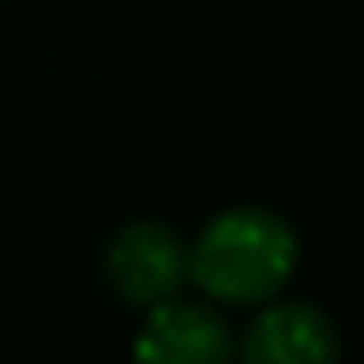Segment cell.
I'll use <instances>...</instances> for the list:
<instances>
[{
  "label": "cell",
  "instance_id": "1",
  "mask_svg": "<svg viewBox=\"0 0 364 364\" xmlns=\"http://www.w3.org/2000/svg\"><path fill=\"white\" fill-rule=\"evenodd\" d=\"M189 272L198 277L208 295L226 304H254L267 300L295 267V235L282 217L258 213V208H235L217 217L194 245Z\"/></svg>",
  "mask_w": 364,
  "mask_h": 364
},
{
  "label": "cell",
  "instance_id": "2",
  "mask_svg": "<svg viewBox=\"0 0 364 364\" xmlns=\"http://www.w3.org/2000/svg\"><path fill=\"white\" fill-rule=\"evenodd\" d=\"M107 272L116 291L134 304H161L185 282V249L157 222H129L111 240Z\"/></svg>",
  "mask_w": 364,
  "mask_h": 364
},
{
  "label": "cell",
  "instance_id": "3",
  "mask_svg": "<svg viewBox=\"0 0 364 364\" xmlns=\"http://www.w3.org/2000/svg\"><path fill=\"white\" fill-rule=\"evenodd\" d=\"M139 364H231V332L198 304L161 300L134 341Z\"/></svg>",
  "mask_w": 364,
  "mask_h": 364
},
{
  "label": "cell",
  "instance_id": "4",
  "mask_svg": "<svg viewBox=\"0 0 364 364\" xmlns=\"http://www.w3.org/2000/svg\"><path fill=\"white\" fill-rule=\"evenodd\" d=\"M245 364H337V332L309 304H277L249 328Z\"/></svg>",
  "mask_w": 364,
  "mask_h": 364
}]
</instances>
